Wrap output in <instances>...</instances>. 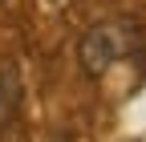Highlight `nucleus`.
Instances as JSON below:
<instances>
[{
	"mask_svg": "<svg viewBox=\"0 0 146 142\" xmlns=\"http://www.w3.org/2000/svg\"><path fill=\"white\" fill-rule=\"evenodd\" d=\"M146 33L130 16H110V21L85 29V37L77 41V61L85 69V77H106L118 61H130L134 53H142Z\"/></svg>",
	"mask_w": 146,
	"mask_h": 142,
	"instance_id": "1",
	"label": "nucleus"
},
{
	"mask_svg": "<svg viewBox=\"0 0 146 142\" xmlns=\"http://www.w3.org/2000/svg\"><path fill=\"white\" fill-rule=\"evenodd\" d=\"M8 118H12V85H8V77H4V73H0V134H4Z\"/></svg>",
	"mask_w": 146,
	"mask_h": 142,
	"instance_id": "2",
	"label": "nucleus"
},
{
	"mask_svg": "<svg viewBox=\"0 0 146 142\" xmlns=\"http://www.w3.org/2000/svg\"><path fill=\"white\" fill-rule=\"evenodd\" d=\"M49 8H65V4H73V0H45Z\"/></svg>",
	"mask_w": 146,
	"mask_h": 142,
	"instance_id": "3",
	"label": "nucleus"
}]
</instances>
